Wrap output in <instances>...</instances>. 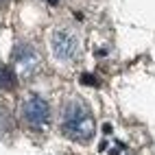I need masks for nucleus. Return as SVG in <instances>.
<instances>
[{
	"instance_id": "nucleus-2",
	"label": "nucleus",
	"mask_w": 155,
	"mask_h": 155,
	"mask_svg": "<svg viewBox=\"0 0 155 155\" xmlns=\"http://www.w3.org/2000/svg\"><path fill=\"white\" fill-rule=\"evenodd\" d=\"M24 120L28 122L31 127H35V129H39V127H44L46 122H48V118H50V109H48V103L44 101V98H39V96H33V98H28L26 103H24Z\"/></svg>"
},
{
	"instance_id": "nucleus-3",
	"label": "nucleus",
	"mask_w": 155,
	"mask_h": 155,
	"mask_svg": "<svg viewBox=\"0 0 155 155\" xmlns=\"http://www.w3.org/2000/svg\"><path fill=\"white\" fill-rule=\"evenodd\" d=\"M50 44H53V53L59 57V59H70L74 57L77 48H79V42L77 37L70 33V31H57L50 39Z\"/></svg>"
},
{
	"instance_id": "nucleus-5",
	"label": "nucleus",
	"mask_w": 155,
	"mask_h": 155,
	"mask_svg": "<svg viewBox=\"0 0 155 155\" xmlns=\"http://www.w3.org/2000/svg\"><path fill=\"white\" fill-rule=\"evenodd\" d=\"M15 83H18V77H15L13 68L2 66V68H0V87H2V90H13Z\"/></svg>"
},
{
	"instance_id": "nucleus-1",
	"label": "nucleus",
	"mask_w": 155,
	"mask_h": 155,
	"mask_svg": "<svg viewBox=\"0 0 155 155\" xmlns=\"http://www.w3.org/2000/svg\"><path fill=\"white\" fill-rule=\"evenodd\" d=\"M61 131L77 142H90L94 136V118L79 98L66 105L64 118H61Z\"/></svg>"
},
{
	"instance_id": "nucleus-7",
	"label": "nucleus",
	"mask_w": 155,
	"mask_h": 155,
	"mask_svg": "<svg viewBox=\"0 0 155 155\" xmlns=\"http://www.w3.org/2000/svg\"><path fill=\"white\" fill-rule=\"evenodd\" d=\"M48 2H53V5H55V2H57V0H48Z\"/></svg>"
},
{
	"instance_id": "nucleus-8",
	"label": "nucleus",
	"mask_w": 155,
	"mask_h": 155,
	"mask_svg": "<svg viewBox=\"0 0 155 155\" xmlns=\"http://www.w3.org/2000/svg\"><path fill=\"white\" fill-rule=\"evenodd\" d=\"M5 2H7V0H0V5H5Z\"/></svg>"
},
{
	"instance_id": "nucleus-4",
	"label": "nucleus",
	"mask_w": 155,
	"mask_h": 155,
	"mask_svg": "<svg viewBox=\"0 0 155 155\" xmlns=\"http://www.w3.org/2000/svg\"><path fill=\"white\" fill-rule=\"evenodd\" d=\"M15 64L22 68V70H33L35 66H37V55L31 50L28 46H20L18 50H15Z\"/></svg>"
},
{
	"instance_id": "nucleus-6",
	"label": "nucleus",
	"mask_w": 155,
	"mask_h": 155,
	"mask_svg": "<svg viewBox=\"0 0 155 155\" xmlns=\"http://www.w3.org/2000/svg\"><path fill=\"white\" fill-rule=\"evenodd\" d=\"M83 83H85V85H87V83H90V85H96V83H94V79H92V77H87V74L83 77Z\"/></svg>"
}]
</instances>
